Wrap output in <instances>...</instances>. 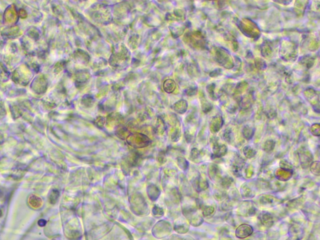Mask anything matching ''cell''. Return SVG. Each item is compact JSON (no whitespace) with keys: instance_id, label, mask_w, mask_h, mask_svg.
<instances>
[{"instance_id":"obj_12","label":"cell","mask_w":320,"mask_h":240,"mask_svg":"<svg viewBox=\"0 0 320 240\" xmlns=\"http://www.w3.org/2000/svg\"><path fill=\"white\" fill-rule=\"evenodd\" d=\"M214 212V208L211 206H206L203 209V215L204 217H209Z\"/></svg>"},{"instance_id":"obj_3","label":"cell","mask_w":320,"mask_h":240,"mask_svg":"<svg viewBox=\"0 0 320 240\" xmlns=\"http://www.w3.org/2000/svg\"><path fill=\"white\" fill-rule=\"evenodd\" d=\"M228 151V148L225 144H220L215 142L213 146V156L215 158H221L224 156Z\"/></svg>"},{"instance_id":"obj_8","label":"cell","mask_w":320,"mask_h":240,"mask_svg":"<svg viewBox=\"0 0 320 240\" xmlns=\"http://www.w3.org/2000/svg\"><path fill=\"white\" fill-rule=\"evenodd\" d=\"M275 147V142L273 140H268L266 141L263 147V151L266 153L271 152Z\"/></svg>"},{"instance_id":"obj_6","label":"cell","mask_w":320,"mask_h":240,"mask_svg":"<svg viewBox=\"0 0 320 240\" xmlns=\"http://www.w3.org/2000/svg\"><path fill=\"white\" fill-rule=\"evenodd\" d=\"M242 133L244 136V138L248 140L251 139L254 133V129L249 126H245L243 128Z\"/></svg>"},{"instance_id":"obj_10","label":"cell","mask_w":320,"mask_h":240,"mask_svg":"<svg viewBox=\"0 0 320 240\" xmlns=\"http://www.w3.org/2000/svg\"><path fill=\"white\" fill-rule=\"evenodd\" d=\"M233 183V179H232L231 177H229V176L224 177L221 181V186L224 188H228L231 185V184Z\"/></svg>"},{"instance_id":"obj_13","label":"cell","mask_w":320,"mask_h":240,"mask_svg":"<svg viewBox=\"0 0 320 240\" xmlns=\"http://www.w3.org/2000/svg\"><path fill=\"white\" fill-rule=\"evenodd\" d=\"M191 154H192L191 156L193 157V159H197V158L200 156V151H199L197 149H195V148H194V149L192 150Z\"/></svg>"},{"instance_id":"obj_2","label":"cell","mask_w":320,"mask_h":240,"mask_svg":"<svg viewBox=\"0 0 320 240\" xmlns=\"http://www.w3.org/2000/svg\"><path fill=\"white\" fill-rule=\"evenodd\" d=\"M244 165L245 161L241 157L239 156L234 157V159L232 163V170L234 174L239 175Z\"/></svg>"},{"instance_id":"obj_5","label":"cell","mask_w":320,"mask_h":240,"mask_svg":"<svg viewBox=\"0 0 320 240\" xmlns=\"http://www.w3.org/2000/svg\"><path fill=\"white\" fill-rule=\"evenodd\" d=\"M300 158L301 161L302 166L304 168H307L309 165L311 161L313 159V156L310 153H308L307 151L301 152L300 154Z\"/></svg>"},{"instance_id":"obj_4","label":"cell","mask_w":320,"mask_h":240,"mask_svg":"<svg viewBox=\"0 0 320 240\" xmlns=\"http://www.w3.org/2000/svg\"><path fill=\"white\" fill-rule=\"evenodd\" d=\"M260 219L263 225L266 227H271L273 225V217L269 212L262 211L260 215Z\"/></svg>"},{"instance_id":"obj_11","label":"cell","mask_w":320,"mask_h":240,"mask_svg":"<svg viewBox=\"0 0 320 240\" xmlns=\"http://www.w3.org/2000/svg\"><path fill=\"white\" fill-rule=\"evenodd\" d=\"M233 134L230 129H226V131H224V134L223 135V138L224 141H226L228 143H230L233 139Z\"/></svg>"},{"instance_id":"obj_1","label":"cell","mask_w":320,"mask_h":240,"mask_svg":"<svg viewBox=\"0 0 320 240\" xmlns=\"http://www.w3.org/2000/svg\"><path fill=\"white\" fill-rule=\"evenodd\" d=\"M253 233V228L251 226L247 224H243L239 226L236 230V236L240 239L246 238Z\"/></svg>"},{"instance_id":"obj_7","label":"cell","mask_w":320,"mask_h":240,"mask_svg":"<svg viewBox=\"0 0 320 240\" xmlns=\"http://www.w3.org/2000/svg\"><path fill=\"white\" fill-rule=\"evenodd\" d=\"M243 153L246 158L251 159L254 158L256 154V151L251 146H246L243 149Z\"/></svg>"},{"instance_id":"obj_9","label":"cell","mask_w":320,"mask_h":240,"mask_svg":"<svg viewBox=\"0 0 320 240\" xmlns=\"http://www.w3.org/2000/svg\"><path fill=\"white\" fill-rule=\"evenodd\" d=\"M310 171L313 175L320 176V161H317L313 162L310 165Z\"/></svg>"}]
</instances>
